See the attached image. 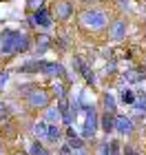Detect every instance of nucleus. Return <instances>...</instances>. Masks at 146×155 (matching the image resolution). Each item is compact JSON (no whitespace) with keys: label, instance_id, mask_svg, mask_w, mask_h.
<instances>
[{"label":"nucleus","instance_id":"obj_1","mask_svg":"<svg viewBox=\"0 0 146 155\" xmlns=\"http://www.w3.org/2000/svg\"><path fill=\"white\" fill-rule=\"evenodd\" d=\"M80 22L84 25L86 29H91V31H100V29H104V27L109 25V18H106V13H104V11L91 9V11H84V13H82Z\"/></svg>","mask_w":146,"mask_h":155},{"label":"nucleus","instance_id":"obj_2","mask_svg":"<svg viewBox=\"0 0 146 155\" xmlns=\"http://www.w3.org/2000/svg\"><path fill=\"white\" fill-rule=\"evenodd\" d=\"M82 111L86 113V120H84V129H82V137L84 140H91L95 137V133H97V126H100V115H97V111L95 107H82Z\"/></svg>","mask_w":146,"mask_h":155},{"label":"nucleus","instance_id":"obj_3","mask_svg":"<svg viewBox=\"0 0 146 155\" xmlns=\"http://www.w3.org/2000/svg\"><path fill=\"white\" fill-rule=\"evenodd\" d=\"M49 102H51V95H49V91L42 89V87H36L27 95V104H29L31 109H47Z\"/></svg>","mask_w":146,"mask_h":155},{"label":"nucleus","instance_id":"obj_4","mask_svg":"<svg viewBox=\"0 0 146 155\" xmlns=\"http://www.w3.org/2000/svg\"><path fill=\"white\" fill-rule=\"evenodd\" d=\"M31 49V36L24 31H13V55L16 53H27Z\"/></svg>","mask_w":146,"mask_h":155},{"label":"nucleus","instance_id":"obj_5","mask_svg":"<svg viewBox=\"0 0 146 155\" xmlns=\"http://www.w3.org/2000/svg\"><path fill=\"white\" fill-rule=\"evenodd\" d=\"M109 36L111 40H122L126 36V20L124 18H115L109 22Z\"/></svg>","mask_w":146,"mask_h":155},{"label":"nucleus","instance_id":"obj_6","mask_svg":"<svg viewBox=\"0 0 146 155\" xmlns=\"http://www.w3.org/2000/svg\"><path fill=\"white\" fill-rule=\"evenodd\" d=\"M0 55H5V58L13 55V31L11 29L2 31V36H0Z\"/></svg>","mask_w":146,"mask_h":155},{"label":"nucleus","instance_id":"obj_7","mask_svg":"<svg viewBox=\"0 0 146 155\" xmlns=\"http://www.w3.org/2000/svg\"><path fill=\"white\" fill-rule=\"evenodd\" d=\"M31 22L36 25V27H51L53 20H51V13H49L47 7H40L38 11L31 13Z\"/></svg>","mask_w":146,"mask_h":155},{"label":"nucleus","instance_id":"obj_8","mask_svg":"<svg viewBox=\"0 0 146 155\" xmlns=\"http://www.w3.org/2000/svg\"><path fill=\"white\" fill-rule=\"evenodd\" d=\"M53 11H55V18L58 20H69L73 16V2L71 0H58Z\"/></svg>","mask_w":146,"mask_h":155},{"label":"nucleus","instance_id":"obj_9","mask_svg":"<svg viewBox=\"0 0 146 155\" xmlns=\"http://www.w3.org/2000/svg\"><path fill=\"white\" fill-rule=\"evenodd\" d=\"M133 129H135V126H133V120H131V117L115 113V133H120V135H131Z\"/></svg>","mask_w":146,"mask_h":155},{"label":"nucleus","instance_id":"obj_10","mask_svg":"<svg viewBox=\"0 0 146 155\" xmlns=\"http://www.w3.org/2000/svg\"><path fill=\"white\" fill-rule=\"evenodd\" d=\"M100 126L106 135L109 133H115V115L113 113H102L100 115Z\"/></svg>","mask_w":146,"mask_h":155},{"label":"nucleus","instance_id":"obj_11","mask_svg":"<svg viewBox=\"0 0 146 155\" xmlns=\"http://www.w3.org/2000/svg\"><path fill=\"white\" fill-rule=\"evenodd\" d=\"M42 69H44V60H31V62H27V64H22L18 69L20 73H42Z\"/></svg>","mask_w":146,"mask_h":155},{"label":"nucleus","instance_id":"obj_12","mask_svg":"<svg viewBox=\"0 0 146 155\" xmlns=\"http://www.w3.org/2000/svg\"><path fill=\"white\" fill-rule=\"evenodd\" d=\"M62 140V129H60V124H49V129H47V142L49 144H58Z\"/></svg>","mask_w":146,"mask_h":155},{"label":"nucleus","instance_id":"obj_13","mask_svg":"<svg viewBox=\"0 0 146 155\" xmlns=\"http://www.w3.org/2000/svg\"><path fill=\"white\" fill-rule=\"evenodd\" d=\"M42 73L62 78V75H64V67H62V64H58V62H44V69H42Z\"/></svg>","mask_w":146,"mask_h":155},{"label":"nucleus","instance_id":"obj_14","mask_svg":"<svg viewBox=\"0 0 146 155\" xmlns=\"http://www.w3.org/2000/svg\"><path fill=\"white\" fill-rule=\"evenodd\" d=\"M29 155H51V151L44 146L42 140H33L31 146H29Z\"/></svg>","mask_w":146,"mask_h":155},{"label":"nucleus","instance_id":"obj_15","mask_svg":"<svg viewBox=\"0 0 146 155\" xmlns=\"http://www.w3.org/2000/svg\"><path fill=\"white\" fill-rule=\"evenodd\" d=\"M60 111H58V107H47L44 109V122L47 124H58L60 122Z\"/></svg>","mask_w":146,"mask_h":155},{"label":"nucleus","instance_id":"obj_16","mask_svg":"<svg viewBox=\"0 0 146 155\" xmlns=\"http://www.w3.org/2000/svg\"><path fill=\"white\" fill-rule=\"evenodd\" d=\"M47 129H49V124L44 122V120L33 122V133H36V140H47Z\"/></svg>","mask_w":146,"mask_h":155},{"label":"nucleus","instance_id":"obj_17","mask_svg":"<svg viewBox=\"0 0 146 155\" xmlns=\"http://www.w3.org/2000/svg\"><path fill=\"white\" fill-rule=\"evenodd\" d=\"M102 107H104V113H113V115H115V109H117V107H115L113 95H109V93L104 95V97H102Z\"/></svg>","mask_w":146,"mask_h":155},{"label":"nucleus","instance_id":"obj_18","mask_svg":"<svg viewBox=\"0 0 146 155\" xmlns=\"http://www.w3.org/2000/svg\"><path fill=\"white\" fill-rule=\"evenodd\" d=\"M67 144L73 149V153H78V151H82V149H86L84 137H73V140H67Z\"/></svg>","mask_w":146,"mask_h":155},{"label":"nucleus","instance_id":"obj_19","mask_svg":"<svg viewBox=\"0 0 146 155\" xmlns=\"http://www.w3.org/2000/svg\"><path fill=\"white\" fill-rule=\"evenodd\" d=\"M120 153H122L120 140H111V142H109V155H120Z\"/></svg>","mask_w":146,"mask_h":155},{"label":"nucleus","instance_id":"obj_20","mask_svg":"<svg viewBox=\"0 0 146 155\" xmlns=\"http://www.w3.org/2000/svg\"><path fill=\"white\" fill-rule=\"evenodd\" d=\"M11 115V109H9V104L0 100V122H5V120H9Z\"/></svg>","mask_w":146,"mask_h":155},{"label":"nucleus","instance_id":"obj_21","mask_svg":"<svg viewBox=\"0 0 146 155\" xmlns=\"http://www.w3.org/2000/svg\"><path fill=\"white\" fill-rule=\"evenodd\" d=\"M122 102H126V104H135V93L131 89H124L122 91Z\"/></svg>","mask_w":146,"mask_h":155},{"label":"nucleus","instance_id":"obj_22","mask_svg":"<svg viewBox=\"0 0 146 155\" xmlns=\"http://www.w3.org/2000/svg\"><path fill=\"white\" fill-rule=\"evenodd\" d=\"M42 2L44 0H27V7H29V11L33 13V11H38L40 7H42Z\"/></svg>","mask_w":146,"mask_h":155},{"label":"nucleus","instance_id":"obj_23","mask_svg":"<svg viewBox=\"0 0 146 155\" xmlns=\"http://www.w3.org/2000/svg\"><path fill=\"white\" fill-rule=\"evenodd\" d=\"M53 93L58 95V100H64V97H67V91H64L62 84H55V87H53Z\"/></svg>","mask_w":146,"mask_h":155},{"label":"nucleus","instance_id":"obj_24","mask_svg":"<svg viewBox=\"0 0 146 155\" xmlns=\"http://www.w3.org/2000/svg\"><path fill=\"white\" fill-rule=\"evenodd\" d=\"M58 155H75V153H73V149H71V146H69V144L64 142V144H60V149H58Z\"/></svg>","mask_w":146,"mask_h":155},{"label":"nucleus","instance_id":"obj_25","mask_svg":"<svg viewBox=\"0 0 146 155\" xmlns=\"http://www.w3.org/2000/svg\"><path fill=\"white\" fill-rule=\"evenodd\" d=\"M122 155H142L137 149H133L131 144H126V146H122Z\"/></svg>","mask_w":146,"mask_h":155},{"label":"nucleus","instance_id":"obj_26","mask_svg":"<svg viewBox=\"0 0 146 155\" xmlns=\"http://www.w3.org/2000/svg\"><path fill=\"white\" fill-rule=\"evenodd\" d=\"M7 78H9V73H7V71H2V73H0V89H2V84L7 82Z\"/></svg>","mask_w":146,"mask_h":155},{"label":"nucleus","instance_id":"obj_27","mask_svg":"<svg viewBox=\"0 0 146 155\" xmlns=\"http://www.w3.org/2000/svg\"><path fill=\"white\" fill-rule=\"evenodd\" d=\"M75 155H89V151H86V149H82V151H78Z\"/></svg>","mask_w":146,"mask_h":155},{"label":"nucleus","instance_id":"obj_28","mask_svg":"<svg viewBox=\"0 0 146 155\" xmlns=\"http://www.w3.org/2000/svg\"><path fill=\"white\" fill-rule=\"evenodd\" d=\"M0 155H2V149H0Z\"/></svg>","mask_w":146,"mask_h":155}]
</instances>
